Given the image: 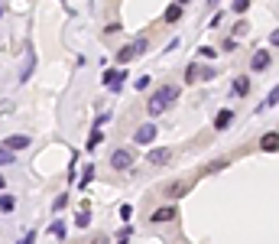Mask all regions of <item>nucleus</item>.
<instances>
[{"label": "nucleus", "instance_id": "f257e3e1", "mask_svg": "<svg viewBox=\"0 0 279 244\" xmlns=\"http://www.w3.org/2000/svg\"><path fill=\"white\" fill-rule=\"evenodd\" d=\"M175 98H178V88H175V85H163V88H156L153 95H149V101H146V111L156 118V114H163V108H169V104L175 101Z\"/></svg>", "mask_w": 279, "mask_h": 244}, {"label": "nucleus", "instance_id": "f03ea898", "mask_svg": "<svg viewBox=\"0 0 279 244\" xmlns=\"http://www.w3.org/2000/svg\"><path fill=\"white\" fill-rule=\"evenodd\" d=\"M146 36H140V40H133V42H127L124 49H120V52H117V62L120 65H127V62H133V59H140V55L146 52Z\"/></svg>", "mask_w": 279, "mask_h": 244}, {"label": "nucleus", "instance_id": "7ed1b4c3", "mask_svg": "<svg viewBox=\"0 0 279 244\" xmlns=\"http://www.w3.org/2000/svg\"><path fill=\"white\" fill-rule=\"evenodd\" d=\"M185 79L188 81H211V79H214V69H211V65H205V62H188Z\"/></svg>", "mask_w": 279, "mask_h": 244}, {"label": "nucleus", "instance_id": "20e7f679", "mask_svg": "<svg viewBox=\"0 0 279 244\" xmlns=\"http://www.w3.org/2000/svg\"><path fill=\"white\" fill-rule=\"evenodd\" d=\"M124 79H127V72L124 69H107L104 72V88H110V91H120V88H124Z\"/></svg>", "mask_w": 279, "mask_h": 244}, {"label": "nucleus", "instance_id": "39448f33", "mask_svg": "<svg viewBox=\"0 0 279 244\" xmlns=\"http://www.w3.org/2000/svg\"><path fill=\"white\" fill-rule=\"evenodd\" d=\"M110 166H114V169H130L133 166V153L130 150H114V153H110Z\"/></svg>", "mask_w": 279, "mask_h": 244}, {"label": "nucleus", "instance_id": "423d86ee", "mask_svg": "<svg viewBox=\"0 0 279 244\" xmlns=\"http://www.w3.org/2000/svg\"><path fill=\"white\" fill-rule=\"evenodd\" d=\"M270 65H273V52H266V49L263 52H253V59H250V69L253 72H266Z\"/></svg>", "mask_w": 279, "mask_h": 244}, {"label": "nucleus", "instance_id": "0eeeda50", "mask_svg": "<svg viewBox=\"0 0 279 244\" xmlns=\"http://www.w3.org/2000/svg\"><path fill=\"white\" fill-rule=\"evenodd\" d=\"M175 215H178L175 205H163V208H156V212H153V221H156V225H163V221H175Z\"/></svg>", "mask_w": 279, "mask_h": 244}, {"label": "nucleus", "instance_id": "6e6552de", "mask_svg": "<svg viewBox=\"0 0 279 244\" xmlns=\"http://www.w3.org/2000/svg\"><path fill=\"white\" fill-rule=\"evenodd\" d=\"M260 150H263V153H276L279 150V134L276 130H270V134L260 137Z\"/></svg>", "mask_w": 279, "mask_h": 244}, {"label": "nucleus", "instance_id": "1a4fd4ad", "mask_svg": "<svg viewBox=\"0 0 279 244\" xmlns=\"http://www.w3.org/2000/svg\"><path fill=\"white\" fill-rule=\"evenodd\" d=\"M137 143H153L156 140V124H143V127H137Z\"/></svg>", "mask_w": 279, "mask_h": 244}, {"label": "nucleus", "instance_id": "9d476101", "mask_svg": "<svg viewBox=\"0 0 279 244\" xmlns=\"http://www.w3.org/2000/svg\"><path fill=\"white\" fill-rule=\"evenodd\" d=\"M3 147H7V150H26V147H30V137H26V134H13V137L3 140Z\"/></svg>", "mask_w": 279, "mask_h": 244}, {"label": "nucleus", "instance_id": "9b49d317", "mask_svg": "<svg viewBox=\"0 0 279 244\" xmlns=\"http://www.w3.org/2000/svg\"><path fill=\"white\" fill-rule=\"evenodd\" d=\"M163 20L166 23H178V20H182V7H178V3H169L166 13H163Z\"/></svg>", "mask_w": 279, "mask_h": 244}, {"label": "nucleus", "instance_id": "f8f14e48", "mask_svg": "<svg viewBox=\"0 0 279 244\" xmlns=\"http://www.w3.org/2000/svg\"><path fill=\"white\" fill-rule=\"evenodd\" d=\"M231 121H234V111H221V114L214 118V130H224Z\"/></svg>", "mask_w": 279, "mask_h": 244}, {"label": "nucleus", "instance_id": "ddd939ff", "mask_svg": "<svg viewBox=\"0 0 279 244\" xmlns=\"http://www.w3.org/2000/svg\"><path fill=\"white\" fill-rule=\"evenodd\" d=\"M149 163H156V166H163V163H169V150H153V153H149Z\"/></svg>", "mask_w": 279, "mask_h": 244}, {"label": "nucleus", "instance_id": "4468645a", "mask_svg": "<svg viewBox=\"0 0 279 244\" xmlns=\"http://www.w3.org/2000/svg\"><path fill=\"white\" fill-rule=\"evenodd\" d=\"M185 192H188V182H175V186H169V189H166V196L178 199V196H185Z\"/></svg>", "mask_w": 279, "mask_h": 244}, {"label": "nucleus", "instance_id": "2eb2a0df", "mask_svg": "<svg viewBox=\"0 0 279 244\" xmlns=\"http://www.w3.org/2000/svg\"><path fill=\"white\" fill-rule=\"evenodd\" d=\"M91 179H94V166L88 163L85 169H81V176H78V186H81V189H85V186H88V182H91Z\"/></svg>", "mask_w": 279, "mask_h": 244}, {"label": "nucleus", "instance_id": "dca6fc26", "mask_svg": "<svg viewBox=\"0 0 279 244\" xmlns=\"http://www.w3.org/2000/svg\"><path fill=\"white\" fill-rule=\"evenodd\" d=\"M13 208H16V199H13V196H0V212L10 215Z\"/></svg>", "mask_w": 279, "mask_h": 244}, {"label": "nucleus", "instance_id": "f3484780", "mask_svg": "<svg viewBox=\"0 0 279 244\" xmlns=\"http://www.w3.org/2000/svg\"><path fill=\"white\" fill-rule=\"evenodd\" d=\"M231 91H234V95H247V91H250V79H237V81H234V88H231Z\"/></svg>", "mask_w": 279, "mask_h": 244}, {"label": "nucleus", "instance_id": "a211bd4d", "mask_svg": "<svg viewBox=\"0 0 279 244\" xmlns=\"http://www.w3.org/2000/svg\"><path fill=\"white\" fill-rule=\"evenodd\" d=\"M101 140H104V130H101V127H94V130H91V137H88V150H94Z\"/></svg>", "mask_w": 279, "mask_h": 244}, {"label": "nucleus", "instance_id": "6ab92c4d", "mask_svg": "<svg viewBox=\"0 0 279 244\" xmlns=\"http://www.w3.org/2000/svg\"><path fill=\"white\" fill-rule=\"evenodd\" d=\"M33 69H36V59H26V65H23V72H20V81H30V75H33Z\"/></svg>", "mask_w": 279, "mask_h": 244}, {"label": "nucleus", "instance_id": "aec40b11", "mask_svg": "<svg viewBox=\"0 0 279 244\" xmlns=\"http://www.w3.org/2000/svg\"><path fill=\"white\" fill-rule=\"evenodd\" d=\"M13 150H7V147H3V143H0V166H10V163H13Z\"/></svg>", "mask_w": 279, "mask_h": 244}, {"label": "nucleus", "instance_id": "412c9836", "mask_svg": "<svg viewBox=\"0 0 279 244\" xmlns=\"http://www.w3.org/2000/svg\"><path fill=\"white\" fill-rule=\"evenodd\" d=\"M75 225H78V228H88V225H91V212H88V208H85V212H78L75 215Z\"/></svg>", "mask_w": 279, "mask_h": 244}, {"label": "nucleus", "instance_id": "4be33fe9", "mask_svg": "<svg viewBox=\"0 0 279 244\" xmlns=\"http://www.w3.org/2000/svg\"><path fill=\"white\" fill-rule=\"evenodd\" d=\"M65 205H69V192H59V196H55V202H52V208H55V212H62Z\"/></svg>", "mask_w": 279, "mask_h": 244}, {"label": "nucleus", "instance_id": "5701e85b", "mask_svg": "<svg viewBox=\"0 0 279 244\" xmlns=\"http://www.w3.org/2000/svg\"><path fill=\"white\" fill-rule=\"evenodd\" d=\"M231 10H234L237 16H241V13H247V10H250V0H234V3H231Z\"/></svg>", "mask_w": 279, "mask_h": 244}, {"label": "nucleus", "instance_id": "b1692460", "mask_svg": "<svg viewBox=\"0 0 279 244\" xmlns=\"http://www.w3.org/2000/svg\"><path fill=\"white\" fill-rule=\"evenodd\" d=\"M49 235H55V238H65V221H52V228H49Z\"/></svg>", "mask_w": 279, "mask_h": 244}, {"label": "nucleus", "instance_id": "393cba45", "mask_svg": "<svg viewBox=\"0 0 279 244\" xmlns=\"http://www.w3.org/2000/svg\"><path fill=\"white\" fill-rule=\"evenodd\" d=\"M276 101H279V91L273 88L270 95H266V101H263V108H276Z\"/></svg>", "mask_w": 279, "mask_h": 244}, {"label": "nucleus", "instance_id": "a878e982", "mask_svg": "<svg viewBox=\"0 0 279 244\" xmlns=\"http://www.w3.org/2000/svg\"><path fill=\"white\" fill-rule=\"evenodd\" d=\"M198 55H202V59H214V49H211V46H202V49H198Z\"/></svg>", "mask_w": 279, "mask_h": 244}, {"label": "nucleus", "instance_id": "bb28decb", "mask_svg": "<svg viewBox=\"0 0 279 244\" xmlns=\"http://www.w3.org/2000/svg\"><path fill=\"white\" fill-rule=\"evenodd\" d=\"M130 215H133V205H120V218L130 221Z\"/></svg>", "mask_w": 279, "mask_h": 244}, {"label": "nucleus", "instance_id": "cd10ccee", "mask_svg": "<svg viewBox=\"0 0 279 244\" xmlns=\"http://www.w3.org/2000/svg\"><path fill=\"white\" fill-rule=\"evenodd\" d=\"M137 88H140V91H143V88H149V75H140V79H137Z\"/></svg>", "mask_w": 279, "mask_h": 244}, {"label": "nucleus", "instance_id": "c85d7f7f", "mask_svg": "<svg viewBox=\"0 0 279 244\" xmlns=\"http://www.w3.org/2000/svg\"><path fill=\"white\" fill-rule=\"evenodd\" d=\"M234 49H237V40H234V36H231V40H224V52H234Z\"/></svg>", "mask_w": 279, "mask_h": 244}, {"label": "nucleus", "instance_id": "c756f323", "mask_svg": "<svg viewBox=\"0 0 279 244\" xmlns=\"http://www.w3.org/2000/svg\"><path fill=\"white\" fill-rule=\"evenodd\" d=\"M244 33H247V23H244V20H241V23L234 26V36H244Z\"/></svg>", "mask_w": 279, "mask_h": 244}, {"label": "nucleus", "instance_id": "7c9ffc66", "mask_svg": "<svg viewBox=\"0 0 279 244\" xmlns=\"http://www.w3.org/2000/svg\"><path fill=\"white\" fill-rule=\"evenodd\" d=\"M110 121V114H98V121H94V127H104Z\"/></svg>", "mask_w": 279, "mask_h": 244}, {"label": "nucleus", "instance_id": "2f4dec72", "mask_svg": "<svg viewBox=\"0 0 279 244\" xmlns=\"http://www.w3.org/2000/svg\"><path fill=\"white\" fill-rule=\"evenodd\" d=\"M16 244H36V235L30 231V235H23V241H16Z\"/></svg>", "mask_w": 279, "mask_h": 244}, {"label": "nucleus", "instance_id": "473e14b6", "mask_svg": "<svg viewBox=\"0 0 279 244\" xmlns=\"http://www.w3.org/2000/svg\"><path fill=\"white\" fill-rule=\"evenodd\" d=\"M3 186H7V179H3V176H0V189H3Z\"/></svg>", "mask_w": 279, "mask_h": 244}, {"label": "nucleus", "instance_id": "72a5a7b5", "mask_svg": "<svg viewBox=\"0 0 279 244\" xmlns=\"http://www.w3.org/2000/svg\"><path fill=\"white\" fill-rule=\"evenodd\" d=\"M175 3H178V7H185V3H188V0H175Z\"/></svg>", "mask_w": 279, "mask_h": 244}, {"label": "nucleus", "instance_id": "f704fd0d", "mask_svg": "<svg viewBox=\"0 0 279 244\" xmlns=\"http://www.w3.org/2000/svg\"><path fill=\"white\" fill-rule=\"evenodd\" d=\"M0 16H3V3H0Z\"/></svg>", "mask_w": 279, "mask_h": 244}, {"label": "nucleus", "instance_id": "c9c22d12", "mask_svg": "<svg viewBox=\"0 0 279 244\" xmlns=\"http://www.w3.org/2000/svg\"><path fill=\"white\" fill-rule=\"evenodd\" d=\"M214 3H217V0H211V7H214Z\"/></svg>", "mask_w": 279, "mask_h": 244}]
</instances>
